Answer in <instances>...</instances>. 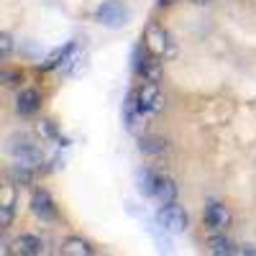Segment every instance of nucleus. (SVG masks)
<instances>
[{
    "label": "nucleus",
    "instance_id": "9",
    "mask_svg": "<svg viewBox=\"0 0 256 256\" xmlns=\"http://www.w3.org/2000/svg\"><path fill=\"white\" fill-rule=\"evenodd\" d=\"M146 118L148 116H144L138 110V105H136V92H131L126 98V105H123V123H126V128L131 134H141L144 126H146Z\"/></svg>",
    "mask_w": 256,
    "mask_h": 256
},
{
    "label": "nucleus",
    "instance_id": "3",
    "mask_svg": "<svg viewBox=\"0 0 256 256\" xmlns=\"http://www.w3.org/2000/svg\"><path fill=\"white\" fill-rule=\"evenodd\" d=\"M8 152L16 162L20 164H28L34 169H38L41 164H44V152L38 148V144H34L28 136H16L8 141Z\"/></svg>",
    "mask_w": 256,
    "mask_h": 256
},
{
    "label": "nucleus",
    "instance_id": "1",
    "mask_svg": "<svg viewBox=\"0 0 256 256\" xmlns=\"http://www.w3.org/2000/svg\"><path fill=\"white\" fill-rule=\"evenodd\" d=\"M144 44L162 59H174L177 56V41L162 24H148L144 28Z\"/></svg>",
    "mask_w": 256,
    "mask_h": 256
},
{
    "label": "nucleus",
    "instance_id": "17",
    "mask_svg": "<svg viewBox=\"0 0 256 256\" xmlns=\"http://www.w3.org/2000/svg\"><path fill=\"white\" fill-rule=\"evenodd\" d=\"M208 251L210 254H218V256H230V254H238V248H236V244H233L228 236H210L208 238Z\"/></svg>",
    "mask_w": 256,
    "mask_h": 256
},
{
    "label": "nucleus",
    "instance_id": "19",
    "mask_svg": "<svg viewBox=\"0 0 256 256\" xmlns=\"http://www.w3.org/2000/svg\"><path fill=\"white\" fill-rule=\"evenodd\" d=\"M38 134L44 136V138H49V141H54L56 146H70V141L59 134V128H56L52 120H41V123H38Z\"/></svg>",
    "mask_w": 256,
    "mask_h": 256
},
{
    "label": "nucleus",
    "instance_id": "10",
    "mask_svg": "<svg viewBox=\"0 0 256 256\" xmlns=\"http://www.w3.org/2000/svg\"><path fill=\"white\" fill-rule=\"evenodd\" d=\"M16 110H18V116H24V118L36 116L41 110V92L34 90V88L20 90L18 98H16Z\"/></svg>",
    "mask_w": 256,
    "mask_h": 256
},
{
    "label": "nucleus",
    "instance_id": "13",
    "mask_svg": "<svg viewBox=\"0 0 256 256\" xmlns=\"http://www.w3.org/2000/svg\"><path fill=\"white\" fill-rule=\"evenodd\" d=\"M34 172H36L34 166L16 162V164L8 169V182H10L13 187H28V184L34 182Z\"/></svg>",
    "mask_w": 256,
    "mask_h": 256
},
{
    "label": "nucleus",
    "instance_id": "12",
    "mask_svg": "<svg viewBox=\"0 0 256 256\" xmlns=\"http://www.w3.org/2000/svg\"><path fill=\"white\" fill-rule=\"evenodd\" d=\"M177 195H180L177 182H174L172 177H166V174H159V180H156V190H154V198L164 205V202H174Z\"/></svg>",
    "mask_w": 256,
    "mask_h": 256
},
{
    "label": "nucleus",
    "instance_id": "18",
    "mask_svg": "<svg viewBox=\"0 0 256 256\" xmlns=\"http://www.w3.org/2000/svg\"><path fill=\"white\" fill-rule=\"evenodd\" d=\"M156 180H159V172H154V169H144V172L138 174V192L144 198H154Z\"/></svg>",
    "mask_w": 256,
    "mask_h": 256
},
{
    "label": "nucleus",
    "instance_id": "4",
    "mask_svg": "<svg viewBox=\"0 0 256 256\" xmlns=\"http://www.w3.org/2000/svg\"><path fill=\"white\" fill-rule=\"evenodd\" d=\"M131 18V10H128L120 0H102V3L95 8V20L105 28H120L128 24Z\"/></svg>",
    "mask_w": 256,
    "mask_h": 256
},
{
    "label": "nucleus",
    "instance_id": "5",
    "mask_svg": "<svg viewBox=\"0 0 256 256\" xmlns=\"http://www.w3.org/2000/svg\"><path fill=\"white\" fill-rule=\"evenodd\" d=\"M156 226L166 233H184L190 226V216L184 212V208H180L174 202H164L156 210Z\"/></svg>",
    "mask_w": 256,
    "mask_h": 256
},
{
    "label": "nucleus",
    "instance_id": "2",
    "mask_svg": "<svg viewBox=\"0 0 256 256\" xmlns=\"http://www.w3.org/2000/svg\"><path fill=\"white\" fill-rule=\"evenodd\" d=\"M134 72L144 82H159L162 80V56H156L146 44L134 49Z\"/></svg>",
    "mask_w": 256,
    "mask_h": 256
},
{
    "label": "nucleus",
    "instance_id": "8",
    "mask_svg": "<svg viewBox=\"0 0 256 256\" xmlns=\"http://www.w3.org/2000/svg\"><path fill=\"white\" fill-rule=\"evenodd\" d=\"M202 220H205V226H208L210 230H226V228L230 226L233 216H230V210H228L223 202H216V200H212V202L205 205Z\"/></svg>",
    "mask_w": 256,
    "mask_h": 256
},
{
    "label": "nucleus",
    "instance_id": "15",
    "mask_svg": "<svg viewBox=\"0 0 256 256\" xmlns=\"http://www.w3.org/2000/svg\"><path fill=\"white\" fill-rule=\"evenodd\" d=\"M138 148L144 154H148V156H162V154L169 152V144L164 138H159V136H141L138 138Z\"/></svg>",
    "mask_w": 256,
    "mask_h": 256
},
{
    "label": "nucleus",
    "instance_id": "14",
    "mask_svg": "<svg viewBox=\"0 0 256 256\" xmlns=\"http://www.w3.org/2000/svg\"><path fill=\"white\" fill-rule=\"evenodd\" d=\"M74 46H77V41H67V44L59 46L54 54H49V59L41 64V70H62V67H64V62H67L70 54L74 52Z\"/></svg>",
    "mask_w": 256,
    "mask_h": 256
},
{
    "label": "nucleus",
    "instance_id": "16",
    "mask_svg": "<svg viewBox=\"0 0 256 256\" xmlns=\"http://www.w3.org/2000/svg\"><path fill=\"white\" fill-rule=\"evenodd\" d=\"M64 256H90L95 248L84 241V238H77V236H70L67 241L62 244V248H59Z\"/></svg>",
    "mask_w": 256,
    "mask_h": 256
},
{
    "label": "nucleus",
    "instance_id": "22",
    "mask_svg": "<svg viewBox=\"0 0 256 256\" xmlns=\"http://www.w3.org/2000/svg\"><path fill=\"white\" fill-rule=\"evenodd\" d=\"M3 82L6 84H18V82H24V74L20 72H3Z\"/></svg>",
    "mask_w": 256,
    "mask_h": 256
},
{
    "label": "nucleus",
    "instance_id": "11",
    "mask_svg": "<svg viewBox=\"0 0 256 256\" xmlns=\"http://www.w3.org/2000/svg\"><path fill=\"white\" fill-rule=\"evenodd\" d=\"M16 246V254H26V256H38V254H44V241H41L38 236H34V233H24V236H18L13 241Z\"/></svg>",
    "mask_w": 256,
    "mask_h": 256
},
{
    "label": "nucleus",
    "instance_id": "6",
    "mask_svg": "<svg viewBox=\"0 0 256 256\" xmlns=\"http://www.w3.org/2000/svg\"><path fill=\"white\" fill-rule=\"evenodd\" d=\"M134 92H136V105L144 116H159L164 110V95L159 82H144Z\"/></svg>",
    "mask_w": 256,
    "mask_h": 256
},
{
    "label": "nucleus",
    "instance_id": "23",
    "mask_svg": "<svg viewBox=\"0 0 256 256\" xmlns=\"http://www.w3.org/2000/svg\"><path fill=\"white\" fill-rule=\"evenodd\" d=\"M172 3H174V0H156L159 8H166V6H172Z\"/></svg>",
    "mask_w": 256,
    "mask_h": 256
},
{
    "label": "nucleus",
    "instance_id": "7",
    "mask_svg": "<svg viewBox=\"0 0 256 256\" xmlns=\"http://www.w3.org/2000/svg\"><path fill=\"white\" fill-rule=\"evenodd\" d=\"M31 210H34V216L41 218L44 223H54V220L59 218L56 202H54V198L49 195L46 190H36V192H34V198H31Z\"/></svg>",
    "mask_w": 256,
    "mask_h": 256
},
{
    "label": "nucleus",
    "instance_id": "20",
    "mask_svg": "<svg viewBox=\"0 0 256 256\" xmlns=\"http://www.w3.org/2000/svg\"><path fill=\"white\" fill-rule=\"evenodd\" d=\"M13 212H16V198H13V192L8 190V192H6L3 205H0V226H3V228H8V226H10Z\"/></svg>",
    "mask_w": 256,
    "mask_h": 256
},
{
    "label": "nucleus",
    "instance_id": "24",
    "mask_svg": "<svg viewBox=\"0 0 256 256\" xmlns=\"http://www.w3.org/2000/svg\"><path fill=\"white\" fill-rule=\"evenodd\" d=\"M192 3H198V6H205V3H210V0H192Z\"/></svg>",
    "mask_w": 256,
    "mask_h": 256
},
{
    "label": "nucleus",
    "instance_id": "21",
    "mask_svg": "<svg viewBox=\"0 0 256 256\" xmlns=\"http://www.w3.org/2000/svg\"><path fill=\"white\" fill-rule=\"evenodd\" d=\"M10 49H13V38H10V34H3V36H0V54L8 56Z\"/></svg>",
    "mask_w": 256,
    "mask_h": 256
}]
</instances>
